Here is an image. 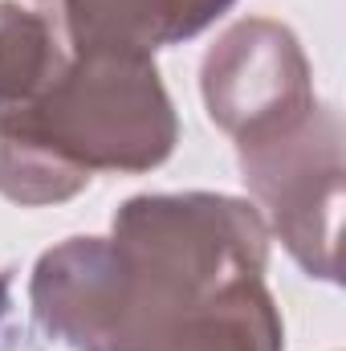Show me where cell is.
Segmentation results:
<instances>
[{
    "instance_id": "obj_8",
    "label": "cell",
    "mask_w": 346,
    "mask_h": 351,
    "mask_svg": "<svg viewBox=\"0 0 346 351\" xmlns=\"http://www.w3.org/2000/svg\"><path fill=\"white\" fill-rule=\"evenodd\" d=\"M4 306H8V278L0 274V315H4Z\"/></svg>"
},
{
    "instance_id": "obj_2",
    "label": "cell",
    "mask_w": 346,
    "mask_h": 351,
    "mask_svg": "<svg viewBox=\"0 0 346 351\" xmlns=\"http://www.w3.org/2000/svg\"><path fill=\"white\" fill-rule=\"evenodd\" d=\"M179 123L147 53H70L37 102L0 114V192L62 204L94 172H151L175 152Z\"/></svg>"
},
{
    "instance_id": "obj_5",
    "label": "cell",
    "mask_w": 346,
    "mask_h": 351,
    "mask_svg": "<svg viewBox=\"0 0 346 351\" xmlns=\"http://www.w3.org/2000/svg\"><path fill=\"white\" fill-rule=\"evenodd\" d=\"M70 53H155L208 29L232 0H41Z\"/></svg>"
},
{
    "instance_id": "obj_4",
    "label": "cell",
    "mask_w": 346,
    "mask_h": 351,
    "mask_svg": "<svg viewBox=\"0 0 346 351\" xmlns=\"http://www.w3.org/2000/svg\"><path fill=\"white\" fill-rule=\"evenodd\" d=\"M204 102L220 131L245 139L310 110L314 82L297 37L277 21L232 25L204 58Z\"/></svg>"
},
{
    "instance_id": "obj_3",
    "label": "cell",
    "mask_w": 346,
    "mask_h": 351,
    "mask_svg": "<svg viewBox=\"0 0 346 351\" xmlns=\"http://www.w3.org/2000/svg\"><path fill=\"white\" fill-rule=\"evenodd\" d=\"M241 172L269 225L310 278H338V213H343V119L310 106L237 139Z\"/></svg>"
},
{
    "instance_id": "obj_6",
    "label": "cell",
    "mask_w": 346,
    "mask_h": 351,
    "mask_svg": "<svg viewBox=\"0 0 346 351\" xmlns=\"http://www.w3.org/2000/svg\"><path fill=\"white\" fill-rule=\"evenodd\" d=\"M151 351H285V327L265 278H245L196 306Z\"/></svg>"
},
{
    "instance_id": "obj_7",
    "label": "cell",
    "mask_w": 346,
    "mask_h": 351,
    "mask_svg": "<svg viewBox=\"0 0 346 351\" xmlns=\"http://www.w3.org/2000/svg\"><path fill=\"white\" fill-rule=\"evenodd\" d=\"M70 66V49L49 12L0 0V114L37 102Z\"/></svg>"
},
{
    "instance_id": "obj_1",
    "label": "cell",
    "mask_w": 346,
    "mask_h": 351,
    "mask_svg": "<svg viewBox=\"0 0 346 351\" xmlns=\"http://www.w3.org/2000/svg\"><path fill=\"white\" fill-rule=\"evenodd\" d=\"M269 229L249 200L155 192L114 213L110 237H70L41 254L33 319L70 351H151L196 306L261 278Z\"/></svg>"
}]
</instances>
